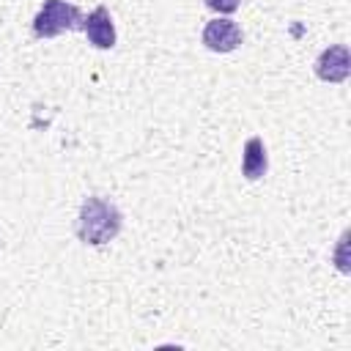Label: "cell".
<instances>
[{
  "mask_svg": "<svg viewBox=\"0 0 351 351\" xmlns=\"http://www.w3.org/2000/svg\"><path fill=\"white\" fill-rule=\"evenodd\" d=\"M269 170V156H266V145L261 137H250L244 143V154H241V173L247 181H258L263 178Z\"/></svg>",
  "mask_w": 351,
  "mask_h": 351,
  "instance_id": "8992f818",
  "label": "cell"
},
{
  "mask_svg": "<svg viewBox=\"0 0 351 351\" xmlns=\"http://www.w3.org/2000/svg\"><path fill=\"white\" fill-rule=\"evenodd\" d=\"M315 77L324 82H343L351 71V52L346 44H332L315 58Z\"/></svg>",
  "mask_w": 351,
  "mask_h": 351,
  "instance_id": "277c9868",
  "label": "cell"
},
{
  "mask_svg": "<svg viewBox=\"0 0 351 351\" xmlns=\"http://www.w3.org/2000/svg\"><path fill=\"white\" fill-rule=\"evenodd\" d=\"M82 30H85V36L93 47H99V49H112L115 47V25H112V16L104 5H96L82 19Z\"/></svg>",
  "mask_w": 351,
  "mask_h": 351,
  "instance_id": "5b68a950",
  "label": "cell"
},
{
  "mask_svg": "<svg viewBox=\"0 0 351 351\" xmlns=\"http://www.w3.org/2000/svg\"><path fill=\"white\" fill-rule=\"evenodd\" d=\"M123 228V217L118 206L107 197L90 195L82 200L80 214H77V239L90 247H101L112 241Z\"/></svg>",
  "mask_w": 351,
  "mask_h": 351,
  "instance_id": "6da1fadb",
  "label": "cell"
},
{
  "mask_svg": "<svg viewBox=\"0 0 351 351\" xmlns=\"http://www.w3.org/2000/svg\"><path fill=\"white\" fill-rule=\"evenodd\" d=\"M66 30H82V14L69 0H44L33 19L36 38H55Z\"/></svg>",
  "mask_w": 351,
  "mask_h": 351,
  "instance_id": "7a4b0ae2",
  "label": "cell"
},
{
  "mask_svg": "<svg viewBox=\"0 0 351 351\" xmlns=\"http://www.w3.org/2000/svg\"><path fill=\"white\" fill-rule=\"evenodd\" d=\"M239 3L241 0H206V5L211 11H217V14H233L239 8Z\"/></svg>",
  "mask_w": 351,
  "mask_h": 351,
  "instance_id": "52a82bcc",
  "label": "cell"
},
{
  "mask_svg": "<svg viewBox=\"0 0 351 351\" xmlns=\"http://www.w3.org/2000/svg\"><path fill=\"white\" fill-rule=\"evenodd\" d=\"M241 41H244L241 27L228 16H222V19L217 16V19L206 22V27H203V44L211 52H233L236 47H241Z\"/></svg>",
  "mask_w": 351,
  "mask_h": 351,
  "instance_id": "3957f363",
  "label": "cell"
}]
</instances>
